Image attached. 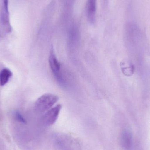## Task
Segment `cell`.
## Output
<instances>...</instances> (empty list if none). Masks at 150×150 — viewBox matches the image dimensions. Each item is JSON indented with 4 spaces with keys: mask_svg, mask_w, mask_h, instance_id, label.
I'll list each match as a JSON object with an SVG mask.
<instances>
[{
    "mask_svg": "<svg viewBox=\"0 0 150 150\" xmlns=\"http://www.w3.org/2000/svg\"><path fill=\"white\" fill-rule=\"evenodd\" d=\"M12 75V72L9 69L6 68L3 69L0 72V85L3 86L6 85Z\"/></svg>",
    "mask_w": 150,
    "mask_h": 150,
    "instance_id": "cell-7",
    "label": "cell"
},
{
    "mask_svg": "<svg viewBox=\"0 0 150 150\" xmlns=\"http://www.w3.org/2000/svg\"><path fill=\"white\" fill-rule=\"evenodd\" d=\"M62 107L61 105L58 104L45 112L42 120L46 126H52L56 122L61 110Z\"/></svg>",
    "mask_w": 150,
    "mask_h": 150,
    "instance_id": "cell-3",
    "label": "cell"
},
{
    "mask_svg": "<svg viewBox=\"0 0 150 150\" xmlns=\"http://www.w3.org/2000/svg\"><path fill=\"white\" fill-rule=\"evenodd\" d=\"M8 1L9 0H2L0 13V23L7 32H10L11 30L10 23Z\"/></svg>",
    "mask_w": 150,
    "mask_h": 150,
    "instance_id": "cell-4",
    "label": "cell"
},
{
    "mask_svg": "<svg viewBox=\"0 0 150 150\" xmlns=\"http://www.w3.org/2000/svg\"><path fill=\"white\" fill-rule=\"evenodd\" d=\"M48 62L52 73L57 82L62 85H65L66 81L61 71V65L56 57L52 46L51 47L50 49Z\"/></svg>",
    "mask_w": 150,
    "mask_h": 150,
    "instance_id": "cell-2",
    "label": "cell"
},
{
    "mask_svg": "<svg viewBox=\"0 0 150 150\" xmlns=\"http://www.w3.org/2000/svg\"><path fill=\"white\" fill-rule=\"evenodd\" d=\"M120 67L122 73L127 76H130L134 73V66L130 61H122L120 62Z\"/></svg>",
    "mask_w": 150,
    "mask_h": 150,
    "instance_id": "cell-6",
    "label": "cell"
},
{
    "mask_svg": "<svg viewBox=\"0 0 150 150\" xmlns=\"http://www.w3.org/2000/svg\"><path fill=\"white\" fill-rule=\"evenodd\" d=\"M96 0H87L86 13L88 21L92 24L96 21Z\"/></svg>",
    "mask_w": 150,
    "mask_h": 150,
    "instance_id": "cell-5",
    "label": "cell"
},
{
    "mask_svg": "<svg viewBox=\"0 0 150 150\" xmlns=\"http://www.w3.org/2000/svg\"><path fill=\"white\" fill-rule=\"evenodd\" d=\"M57 95L52 93H45L40 97L34 104L37 112L40 113L45 112L51 109L59 100Z\"/></svg>",
    "mask_w": 150,
    "mask_h": 150,
    "instance_id": "cell-1",
    "label": "cell"
},
{
    "mask_svg": "<svg viewBox=\"0 0 150 150\" xmlns=\"http://www.w3.org/2000/svg\"><path fill=\"white\" fill-rule=\"evenodd\" d=\"M14 116H15V118L18 121L21 122V123H23V124H26V120L24 118L23 116L20 113L19 111H15V112H14Z\"/></svg>",
    "mask_w": 150,
    "mask_h": 150,
    "instance_id": "cell-8",
    "label": "cell"
}]
</instances>
